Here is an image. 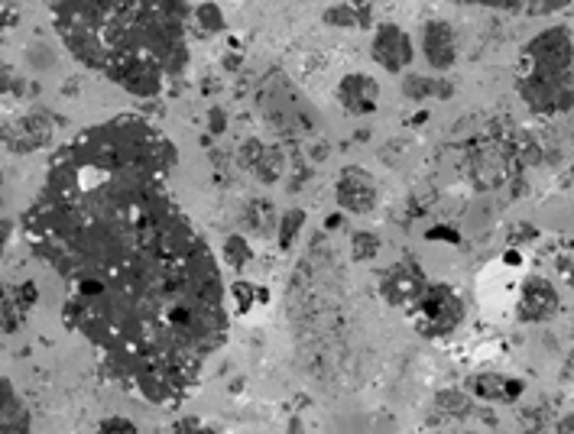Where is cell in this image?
I'll return each instance as SVG.
<instances>
[{
  "instance_id": "obj_15",
  "label": "cell",
  "mask_w": 574,
  "mask_h": 434,
  "mask_svg": "<svg viewBox=\"0 0 574 434\" xmlns=\"http://www.w3.org/2000/svg\"><path fill=\"white\" fill-rule=\"evenodd\" d=\"M191 23H195V30L205 33V36H218V33H225V27H228L218 3H201V7H195V10H191Z\"/></svg>"
},
{
  "instance_id": "obj_16",
  "label": "cell",
  "mask_w": 574,
  "mask_h": 434,
  "mask_svg": "<svg viewBox=\"0 0 574 434\" xmlns=\"http://www.w3.org/2000/svg\"><path fill=\"white\" fill-rule=\"evenodd\" d=\"M325 23H332V27H367L371 23V10H357L354 13V7L335 3V7L325 10Z\"/></svg>"
},
{
  "instance_id": "obj_14",
  "label": "cell",
  "mask_w": 574,
  "mask_h": 434,
  "mask_svg": "<svg viewBox=\"0 0 574 434\" xmlns=\"http://www.w3.org/2000/svg\"><path fill=\"white\" fill-rule=\"evenodd\" d=\"M403 95L413 97V100L451 97L455 95V85H451V82H441V78H429V75H409V78L403 82Z\"/></svg>"
},
{
  "instance_id": "obj_4",
  "label": "cell",
  "mask_w": 574,
  "mask_h": 434,
  "mask_svg": "<svg viewBox=\"0 0 574 434\" xmlns=\"http://www.w3.org/2000/svg\"><path fill=\"white\" fill-rule=\"evenodd\" d=\"M260 107H263L267 120L283 134H305L315 127L312 107L283 75H270L267 85H260Z\"/></svg>"
},
{
  "instance_id": "obj_12",
  "label": "cell",
  "mask_w": 574,
  "mask_h": 434,
  "mask_svg": "<svg viewBox=\"0 0 574 434\" xmlns=\"http://www.w3.org/2000/svg\"><path fill=\"white\" fill-rule=\"evenodd\" d=\"M240 156H243V166H247L257 179H263L267 186L276 182V179L283 176V156H280L273 146H263L257 144V140H250V144H243Z\"/></svg>"
},
{
  "instance_id": "obj_24",
  "label": "cell",
  "mask_w": 574,
  "mask_h": 434,
  "mask_svg": "<svg viewBox=\"0 0 574 434\" xmlns=\"http://www.w3.org/2000/svg\"><path fill=\"white\" fill-rule=\"evenodd\" d=\"M97 434H137V425L127 422V419H107Z\"/></svg>"
},
{
  "instance_id": "obj_25",
  "label": "cell",
  "mask_w": 574,
  "mask_h": 434,
  "mask_svg": "<svg viewBox=\"0 0 574 434\" xmlns=\"http://www.w3.org/2000/svg\"><path fill=\"white\" fill-rule=\"evenodd\" d=\"M559 434H574V415H565V419L559 422Z\"/></svg>"
},
{
  "instance_id": "obj_23",
  "label": "cell",
  "mask_w": 574,
  "mask_h": 434,
  "mask_svg": "<svg viewBox=\"0 0 574 434\" xmlns=\"http://www.w3.org/2000/svg\"><path fill=\"white\" fill-rule=\"evenodd\" d=\"M526 3L532 17H542V13H559V10H565L572 0H526Z\"/></svg>"
},
{
  "instance_id": "obj_19",
  "label": "cell",
  "mask_w": 574,
  "mask_h": 434,
  "mask_svg": "<svg viewBox=\"0 0 574 434\" xmlns=\"http://www.w3.org/2000/svg\"><path fill=\"white\" fill-rule=\"evenodd\" d=\"M380 250V241L374 234H354V260L364 263V260H374Z\"/></svg>"
},
{
  "instance_id": "obj_7",
  "label": "cell",
  "mask_w": 574,
  "mask_h": 434,
  "mask_svg": "<svg viewBox=\"0 0 574 434\" xmlns=\"http://www.w3.org/2000/svg\"><path fill=\"white\" fill-rule=\"evenodd\" d=\"M431 283L422 276L419 266H409V263H399L393 266L386 276H383V295L386 301L406 308V311H416V305L422 301V295L429 289Z\"/></svg>"
},
{
  "instance_id": "obj_20",
  "label": "cell",
  "mask_w": 574,
  "mask_h": 434,
  "mask_svg": "<svg viewBox=\"0 0 574 434\" xmlns=\"http://www.w3.org/2000/svg\"><path fill=\"white\" fill-rule=\"evenodd\" d=\"M225 253H228V263L231 266H243L247 260H250V246L240 241V237H228V243H225Z\"/></svg>"
},
{
  "instance_id": "obj_9",
  "label": "cell",
  "mask_w": 574,
  "mask_h": 434,
  "mask_svg": "<svg viewBox=\"0 0 574 434\" xmlns=\"http://www.w3.org/2000/svg\"><path fill=\"white\" fill-rule=\"evenodd\" d=\"M337 104L354 114V117H364V114H374L377 104H380V85L377 78L364 75V72H351L337 82Z\"/></svg>"
},
{
  "instance_id": "obj_3",
  "label": "cell",
  "mask_w": 574,
  "mask_h": 434,
  "mask_svg": "<svg viewBox=\"0 0 574 434\" xmlns=\"http://www.w3.org/2000/svg\"><path fill=\"white\" fill-rule=\"evenodd\" d=\"M516 92L535 114H565L574 107V40L568 27L535 33L520 52Z\"/></svg>"
},
{
  "instance_id": "obj_6",
  "label": "cell",
  "mask_w": 574,
  "mask_h": 434,
  "mask_svg": "<svg viewBox=\"0 0 574 434\" xmlns=\"http://www.w3.org/2000/svg\"><path fill=\"white\" fill-rule=\"evenodd\" d=\"M371 59L380 65L383 72H406L416 59V46L409 40V33L396 23H380L374 40H371Z\"/></svg>"
},
{
  "instance_id": "obj_5",
  "label": "cell",
  "mask_w": 574,
  "mask_h": 434,
  "mask_svg": "<svg viewBox=\"0 0 574 434\" xmlns=\"http://www.w3.org/2000/svg\"><path fill=\"white\" fill-rule=\"evenodd\" d=\"M413 318H416V328H422V335L445 338V335H451L461 325L465 305H461V298H458L455 289H448V286H429L426 295H422V301L416 305Z\"/></svg>"
},
{
  "instance_id": "obj_18",
  "label": "cell",
  "mask_w": 574,
  "mask_h": 434,
  "mask_svg": "<svg viewBox=\"0 0 574 434\" xmlns=\"http://www.w3.org/2000/svg\"><path fill=\"white\" fill-rule=\"evenodd\" d=\"M302 224H305V214H302V211H289V214L280 218V246H283V250L292 246V241H295V234H299Z\"/></svg>"
},
{
  "instance_id": "obj_1",
  "label": "cell",
  "mask_w": 574,
  "mask_h": 434,
  "mask_svg": "<svg viewBox=\"0 0 574 434\" xmlns=\"http://www.w3.org/2000/svg\"><path fill=\"white\" fill-rule=\"evenodd\" d=\"M176 149L140 117L79 134L27 211L40 256L69 279V318L101 350L140 357L153 402H173L228 331L211 250L166 179Z\"/></svg>"
},
{
  "instance_id": "obj_22",
  "label": "cell",
  "mask_w": 574,
  "mask_h": 434,
  "mask_svg": "<svg viewBox=\"0 0 574 434\" xmlns=\"http://www.w3.org/2000/svg\"><path fill=\"white\" fill-rule=\"evenodd\" d=\"M461 7H483V10H520L526 0H455Z\"/></svg>"
},
{
  "instance_id": "obj_17",
  "label": "cell",
  "mask_w": 574,
  "mask_h": 434,
  "mask_svg": "<svg viewBox=\"0 0 574 434\" xmlns=\"http://www.w3.org/2000/svg\"><path fill=\"white\" fill-rule=\"evenodd\" d=\"M243 221H247V227H250L253 234L273 231V208H270V201H253V204L247 208Z\"/></svg>"
},
{
  "instance_id": "obj_13",
  "label": "cell",
  "mask_w": 574,
  "mask_h": 434,
  "mask_svg": "<svg viewBox=\"0 0 574 434\" xmlns=\"http://www.w3.org/2000/svg\"><path fill=\"white\" fill-rule=\"evenodd\" d=\"M471 389H474V395L483 399V402H513L523 387L513 383V380H503L497 373H480L478 380L471 383Z\"/></svg>"
},
{
  "instance_id": "obj_21",
  "label": "cell",
  "mask_w": 574,
  "mask_h": 434,
  "mask_svg": "<svg viewBox=\"0 0 574 434\" xmlns=\"http://www.w3.org/2000/svg\"><path fill=\"white\" fill-rule=\"evenodd\" d=\"M438 409H448V412H455V415H465V412L471 409V402H468L461 392H441V395H438Z\"/></svg>"
},
{
  "instance_id": "obj_26",
  "label": "cell",
  "mask_w": 574,
  "mask_h": 434,
  "mask_svg": "<svg viewBox=\"0 0 574 434\" xmlns=\"http://www.w3.org/2000/svg\"><path fill=\"white\" fill-rule=\"evenodd\" d=\"M3 10H7V7L0 3V30H3Z\"/></svg>"
},
{
  "instance_id": "obj_8",
  "label": "cell",
  "mask_w": 574,
  "mask_h": 434,
  "mask_svg": "<svg viewBox=\"0 0 574 434\" xmlns=\"http://www.w3.org/2000/svg\"><path fill=\"white\" fill-rule=\"evenodd\" d=\"M337 204L351 214H367L377 208V182L357 169V166H347L337 179Z\"/></svg>"
},
{
  "instance_id": "obj_2",
  "label": "cell",
  "mask_w": 574,
  "mask_h": 434,
  "mask_svg": "<svg viewBox=\"0 0 574 434\" xmlns=\"http://www.w3.org/2000/svg\"><path fill=\"white\" fill-rule=\"evenodd\" d=\"M46 10L65 52L127 95L156 97L189 68L186 0H46Z\"/></svg>"
},
{
  "instance_id": "obj_11",
  "label": "cell",
  "mask_w": 574,
  "mask_h": 434,
  "mask_svg": "<svg viewBox=\"0 0 574 434\" xmlns=\"http://www.w3.org/2000/svg\"><path fill=\"white\" fill-rule=\"evenodd\" d=\"M559 311V292L549 279L542 276H529L523 283V295H520V321L526 325H539L545 318H552Z\"/></svg>"
},
{
  "instance_id": "obj_10",
  "label": "cell",
  "mask_w": 574,
  "mask_h": 434,
  "mask_svg": "<svg viewBox=\"0 0 574 434\" xmlns=\"http://www.w3.org/2000/svg\"><path fill=\"white\" fill-rule=\"evenodd\" d=\"M422 55L435 72H448L458 62V36H455L451 23L429 20L422 27Z\"/></svg>"
},
{
  "instance_id": "obj_27",
  "label": "cell",
  "mask_w": 574,
  "mask_h": 434,
  "mask_svg": "<svg viewBox=\"0 0 574 434\" xmlns=\"http://www.w3.org/2000/svg\"><path fill=\"white\" fill-rule=\"evenodd\" d=\"M198 434H211V432H208V428H201V432H198Z\"/></svg>"
}]
</instances>
